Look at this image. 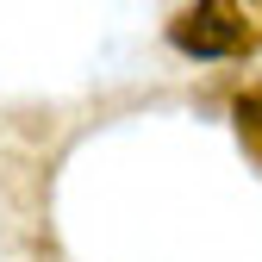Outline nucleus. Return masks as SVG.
I'll list each match as a JSON object with an SVG mask.
<instances>
[{"label":"nucleus","instance_id":"1","mask_svg":"<svg viewBox=\"0 0 262 262\" xmlns=\"http://www.w3.org/2000/svg\"><path fill=\"white\" fill-rule=\"evenodd\" d=\"M169 44L193 62H225V56L250 50V25L237 13V0H193L169 19Z\"/></svg>","mask_w":262,"mask_h":262},{"label":"nucleus","instance_id":"2","mask_svg":"<svg viewBox=\"0 0 262 262\" xmlns=\"http://www.w3.org/2000/svg\"><path fill=\"white\" fill-rule=\"evenodd\" d=\"M231 125H237V138H244V150H250V156L262 162V88H250L244 100H237Z\"/></svg>","mask_w":262,"mask_h":262}]
</instances>
